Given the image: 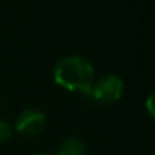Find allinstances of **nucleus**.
Wrapping results in <instances>:
<instances>
[{
    "label": "nucleus",
    "instance_id": "1",
    "mask_svg": "<svg viewBox=\"0 0 155 155\" xmlns=\"http://www.w3.org/2000/svg\"><path fill=\"white\" fill-rule=\"evenodd\" d=\"M96 78L94 65L81 55H67L53 67V81L67 91L90 93Z\"/></svg>",
    "mask_w": 155,
    "mask_h": 155
},
{
    "label": "nucleus",
    "instance_id": "2",
    "mask_svg": "<svg viewBox=\"0 0 155 155\" xmlns=\"http://www.w3.org/2000/svg\"><path fill=\"white\" fill-rule=\"evenodd\" d=\"M123 90H125V85H123L122 78H119L117 74L108 73V74H104L102 78H99L97 81H94L88 94L96 102L113 104L122 97Z\"/></svg>",
    "mask_w": 155,
    "mask_h": 155
},
{
    "label": "nucleus",
    "instance_id": "3",
    "mask_svg": "<svg viewBox=\"0 0 155 155\" xmlns=\"http://www.w3.org/2000/svg\"><path fill=\"white\" fill-rule=\"evenodd\" d=\"M46 125V114L37 108H26L15 119V131L23 135H37Z\"/></svg>",
    "mask_w": 155,
    "mask_h": 155
},
{
    "label": "nucleus",
    "instance_id": "4",
    "mask_svg": "<svg viewBox=\"0 0 155 155\" xmlns=\"http://www.w3.org/2000/svg\"><path fill=\"white\" fill-rule=\"evenodd\" d=\"M85 143L79 137H65L56 149V155H85Z\"/></svg>",
    "mask_w": 155,
    "mask_h": 155
},
{
    "label": "nucleus",
    "instance_id": "5",
    "mask_svg": "<svg viewBox=\"0 0 155 155\" xmlns=\"http://www.w3.org/2000/svg\"><path fill=\"white\" fill-rule=\"evenodd\" d=\"M12 135V128L8 122L0 120V141H5Z\"/></svg>",
    "mask_w": 155,
    "mask_h": 155
},
{
    "label": "nucleus",
    "instance_id": "6",
    "mask_svg": "<svg viewBox=\"0 0 155 155\" xmlns=\"http://www.w3.org/2000/svg\"><path fill=\"white\" fill-rule=\"evenodd\" d=\"M152 101H153V93L149 94L147 101H146V108H147V113L150 117H153V105H152Z\"/></svg>",
    "mask_w": 155,
    "mask_h": 155
},
{
    "label": "nucleus",
    "instance_id": "7",
    "mask_svg": "<svg viewBox=\"0 0 155 155\" xmlns=\"http://www.w3.org/2000/svg\"><path fill=\"white\" fill-rule=\"evenodd\" d=\"M34 155H50V153H46V152H37V153H34Z\"/></svg>",
    "mask_w": 155,
    "mask_h": 155
}]
</instances>
